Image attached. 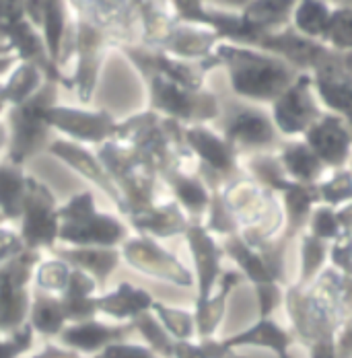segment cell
<instances>
[{
	"label": "cell",
	"mask_w": 352,
	"mask_h": 358,
	"mask_svg": "<svg viewBox=\"0 0 352 358\" xmlns=\"http://www.w3.org/2000/svg\"><path fill=\"white\" fill-rule=\"evenodd\" d=\"M214 58L227 72L233 95L255 106H272L301 74L279 56L249 45L220 41Z\"/></svg>",
	"instance_id": "cell-1"
},
{
	"label": "cell",
	"mask_w": 352,
	"mask_h": 358,
	"mask_svg": "<svg viewBox=\"0 0 352 358\" xmlns=\"http://www.w3.org/2000/svg\"><path fill=\"white\" fill-rule=\"evenodd\" d=\"M284 307L293 323V336L309 348V358H336V334L342 327V317L328 288L317 280L307 288L288 285Z\"/></svg>",
	"instance_id": "cell-2"
},
{
	"label": "cell",
	"mask_w": 352,
	"mask_h": 358,
	"mask_svg": "<svg viewBox=\"0 0 352 358\" xmlns=\"http://www.w3.org/2000/svg\"><path fill=\"white\" fill-rule=\"evenodd\" d=\"M58 245L64 248H115L132 235V229L122 216L99 210L91 189L71 196L58 206Z\"/></svg>",
	"instance_id": "cell-3"
},
{
	"label": "cell",
	"mask_w": 352,
	"mask_h": 358,
	"mask_svg": "<svg viewBox=\"0 0 352 358\" xmlns=\"http://www.w3.org/2000/svg\"><path fill=\"white\" fill-rule=\"evenodd\" d=\"M216 132L231 144L237 155L276 152L284 143L268 109L241 99L220 103V115L214 122Z\"/></svg>",
	"instance_id": "cell-4"
},
{
	"label": "cell",
	"mask_w": 352,
	"mask_h": 358,
	"mask_svg": "<svg viewBox=\"0 0 352 358\" xmlns=\"http://www.w3.org/2000/svg\"><path fill=\"white\" fill-rule=\"evenodd\" d=\"M148 91V108L165 120H174L181 126H209L220 115V99L209 91H190L169 78L146 72L141 74Z\"/></svg>",
	"instance_id": "cell-5"
},
{
	"label": "cell",
	"mask_w": 352,
	"mask_h": 358,
	"mask_svg": "<svg viewBox=\"0 0 352 358\" xmlns=\"http://www.w3.org/2000/svg\"><path fill=\"white\" fill-rule=\"evenodd\" d=\"M60 85L45 80V85L23 106L8 108L6 126H8V150L4 161L25 167V163L43 152L52 143V130L41 120V109L58 103Z\"/></svg>",
	"instance_id": "cell-6"
},
{
	"label": "cell",
	"mask_w": 352,
	"mask_h": 358,
	"mask_svg": "<svg viewBox=\"0 0 352 358\" xmlns=\"http://www.w3.org/2000/svg\"><path fill=\"white\" fill-rule=\"evenodd\" d=\"M72 4L78 10H74V45H72L74 69L71 72V89L76 93V99L83 103V108H87L93 101L111 39L83 10L80 2H72Z\"/></svg>",
	"instance_id": "cell-7"
},
{
	"label": "cell",
	"mask_w": 352,
	"mask_h": 358,
	"mask_svg": "<svg viewBox=\"0 0 352 358\" xmlns=\"http://www.w3.org/2000/svg\"><path fill=\"white\" fill-rule=\"evenodd\" d=\"M43 253L25 250L0 264V336L27 325L34 299V272Z\"/></svg>",
	"instance_id": "cell-8"
},
{
	"label": "cell",
	"mask_w": 352,
	"mask_h": 358,
	"mask_svg": "<svg viewBox=\"0 0 352 358\" xmlns=\"http://www.w3.org/2000/svg\"><path fill=\"white\" fill-rule=\"evenodd\" d=\"M183 143L196 161V173L211 192L246 176L237 150L211 126H183Z\"/></svg>",
	"instance_id": "cell-9"
},
{
	"label": "cell",
	"mask_w": 352,
	"mask_h": 358,
	"mask_svg": "<svg viewBox=\"0 0 352 358\" xmlns=\"http://www.w3.org/2000/svg\"><path fill=\"white\" fill-rule=\"evenodd\" d=\"M122 262L139 272L159 282H167L179 288L196 287L194 272L177 257L176 253L165 250L157 239L132 233L120 248Z\"/></svg>",
	"instance_id": "cell-10"
},
{
	"label": "cell",
	"mask_w": 352,
	"mask_h": 358,
	"mask_svg": "<svg viewBox=\"0 0 352 358\" xmlns=\"http://www.w3.org/2000/svg\"><path fill=\"white\" fill-rule=\"evenodd\" d=\"M58 202L52 189L39 179H27L23 213L19 218V235L29 251H52L58 248Z\"/></svg>",
	"instance_id": "cell-11"
},
{
	"label": "cell",
	"mask_w": 352,
	"mask_h": 358,
	"mask_svg": "<svg viewBox=\"0 0 352 358\" xmlns=\"http://www.w3.org/2000/svg\"><path fill=\"white\" fill-rule=\"evenodd\" d=\"M41 120L52 132L83 146H101L115 136L120 122L107 109L72 108V106H48L41 109Z\"/></svg>",
	"instance_id": "cell-12"
},
{
	"label": "cell",
	"mask_w": 352,
	"mask_h": 358,
	"mask_svg": "<svg viewBox=\"0 0 352 358\" xmlns=\"http://www.w3.org/2000/svg\"><path fill=\"white\" fill-rule=\"evenodd\" d=\"M270 115L284 141L303 138L305 132L323 115L314 91L311 74H299L297 80L270 106Z\"/></svg>",
	"instance_id": "cell-13"
},
{
	"label": "cell",
	"mask_w": 352,
	"mask_h": 358,
	"mask_svg": "<svg viewBox=\"0 0 352 358\" xmlns=\"http://www.w3.org/2000/svg\"><path fill=\"white\" fill-rule=\"evenodd\" d=\"M136 336V329L132 323H113L93 317L87 322L69 323L62 334L56 338V344L71 350L83 358L97 357L101 350H106L111 344L128 342Z\"/></svg>",
	"instance_id": "cell-14"
},
{
	"label": "cell",
	"mask_w": 352,
	"mask_h": 358,
	"mask_svg": "<svg viewBox=\"0 0 352 358\" xmlns=\"http://www.w3.org/2000/svg\"><path fill=\"white\" fill-rule=\"evenodd\" d=\"M183 237H185L188 250L192 255V264H194V280L198 288L196 303H202L214 292V288L218 287V280L223 276L225 251H223L220 241H216V237L209 233L204 224L198 220L190 222Z\"/></svg>",
	"instance_id": "cell-15"
},
{
	"label": "cell",
	"mask_w": 352,
	"mask_h": 358,
	"mask_svg": "<svg viewBox=\"0 0 352 358\" xmlns=\"http://www.w3.org/2000/svg\"><path fill=\"white\" fill-rule=\"evenodd\" d=\"M303 141L328 167V171L344 169L352 157V132L340 115L323 111V115L305 132Z\"/></svg>",
	"instance_id": "cell-16"
},
{
	"label": "cell",
	"mask_w": 352,
	"mask_h": 358,
	"mask_svg": "<svg viewBox=\"0 0 352 358\" xmlns=\"http://www.w3.org/2000/svg\"><path fill=\"white\" fill-rule=\"evenodd\" d=\"M45 152L56 157L58 161H62L66 167H71L72 171H76L80 178L87 179L97 189H101L107 198L111 200V204L118 208V215L122 216V210H124L122 194L115 187V183L111 181L109 173L106 171V167L101 165V161L97 159V152L93 148L71 143L66 138H56V141L50 143V146L45 148Z\"/></svg>",
	"instance_id": "cell-17"
},
{
	"label": "cell",
	"mask_w": 352,
	"mask_h": 358,
	"mask_svg": "<svg viewBox=\"0 0 352 358\" xmlns=\"http://www.w3.org/2000/svg\"><path fill=\"white\" fill-rule=\"evenodd\" d=\"M155 296L132 282H120L115 288L97 296V317L113 323H132L141 313H146L155 305Z\"/></svg>",
	"instance_id": "cell-18"
},
{
	"label": "cell",
	"mask_w": 352,
	"mask_h": 358,
	"mask_svg": "<svg viewBox=\"0 0 352 358\" xmlns=\"http://www.w3.org/2000/svg\"><path fill=\"white\" fill-rule=\"evenodd\" d=\"M126 222L132 233L159 241L183 235L192 220L179 208L176 200H159L155 206L128 216Z\"/></svg>",
	"instance_id": "cell-19"
},
{
	"label": "cell",
	"mask_w": 352,
	"mask_h": 358,
	"mask_svg": "<svg viewBox=\"0 0 352 358\" xmlns=\"http://www.w3.org/2000/svg\"><path fill=\"white\" fill-rule=\"evenodd\" d=\"M161 181H163V187L169 189L171 200H176L188 218L202 222L212 198V192L202 181V178L196 171H190L185 167H174L161 176Z\"/></svg>",
	"instance_id": "cell-20"
},
{
	"label": "cell",
	"mask_w": 352,
	"mask_h": 358,
	"mask_svg": "<svg viewBox=\"0 0 352 358\" xmlns=\"http://www.w3.org/2000/svg\"><path fill=\"white\" fill-rule=\"evenodd\" d=\"M223 342L233 352L237 348H264V350L274 352L279 358H290L295 336H293V331L284 329L276 320L266 317V320H258L253 325H249L229 338H223Z\"/></svg>",
	"instance_id": "cell-21"
},
{
	"label": "cell",
	"mask_w": 352,
	"mask_h": 358,
	"mask_svg": "<svg viewBox=\"0 0 352 358\" xmlns=\"http://www.w3.org/2000/svg\"><path fill=\"white\" fill-rule=\"evenodd\" d=\"M52 255L60 257L74 270L87 272L97 282L101 292H106L111 274L122 264L120 250H115V248H64V245H58L52 251Z\"/></svg>",
	"instance_id": "cell-22"
},
{
	"label": "cell",
	"mask_w": 352,
	"mask_h": 358,
	"mask_svg": "<svg viewBox=\"0 0 352 358\" xmlns=\"http://www.w3.org/2000/svg\"><path fill=\"white\" fill-rule=\"evenodd\" d=\"M218 43H220V37L211 29L177 21L171 36L167 37V41L163 43L161 52L174 56L177 60L204 62L214 54V48Z\"/></svg>",
	"instance_id": "cell-23"
},
{
	"label": "cell",
	"mask_w": 352,
	"mask_h": 358,
	"mask_svg": "<svg viewBox=\"0 0 352 358\" xmlns=\"http://www.w3.org/2000/svg\"><path fill=\"white\" fill-rule=\"evenodd\" d=\"M244 274L239 270H227L223 272L218 287L214 288L211 296L202 303H194V320H196V340H209L214 338L218 325L225 317L227 301L233 292V288L244 282Z\"/></svg>",
	"instance_id": "cell-24"
},
{
	"label": "cell",
	"mask_w": 352,
	"mask_h": 358,
	"mask_svg": "<svg viewBox=\"0 0 352 358\" xmlns=\"http://www.w3.org/2000/svg\"><path fill=\"white\" fill-rule=\"evenodd\" d=\"M286 178L301 185H317L330 171L303 138L284 141L276 150Z\"/></svg>",
	"instance_id": "cell-25"
},
{
	"label": "cell",
	"mask_w": 352,
	"mask_h": 358,
	"mask_svg": "<svg viewBox=\"0 0 352 358\" xmlns=\"http://www.w3.org/2000/svg\"><path fill=\"white\" fill-rule=\"evenodd\" d=\"M282 215H284V233L295 239L301 233H305L309 218L319 204L317 185H301L293 183L288 189H284L281 196Z\"/></svg>",
	"instance_id": "cell-26"
},
{
	"label": "cell",
	"mask_w": 352,
	"mask_h": 358,
	"mask_svg": "<svg viewBox=\"0 0 352 358\" xmlns=\"http://www.w3.org/2000/svg\"><path fill=\"white\" fill-rule=\"evenodd\" d=\"M27 323L31 325L36 336L56 342V338L69 325L66 309H64L60 294H50V292L34 288V299H31Z\"/></svg>",
	"instance_id": "cell-27"
},
{
	"label": "cell",
	"mask_w": 352,
	"mask_h": 358,
	"mask_svg": "<svg viewBox=\"0 0 352 358\" xmlns=\"http://www.w3.org/2000/svg\"><path fill=\"white\" fill-rule=\"evenodd\" d=\"M99 294H101V290L97 287V282L87 272L72 268L66 290L60 294V299L64 303V309H66L69 323L87 322V320L97 317L95 301H97Z\"/></svg>",
	"instance_id": "cell-28"
},
{
	"label": "cell",
	"mask_w": 352,
	"mask_h": 358,
	"mask_svg": "<svg viewBox=\"0 0 352 358\" xmlns=\"http://www.w3.org/2000/svg\"><path fill=\"white\" fill-rule=\"evenodd\" d=\"M293 8L295 2L290 0H260V2H249L244 6L241 15L247 21V25L260 37L266 34H276L284 27L290 25L293 19Z\"/></svg>",
	"instance_id": "cell-29"
},
{
	"label": "cell",
	"mask_w": 352,
	"mask_h": 358,
	"mask_svg": "<svg viewBox=\"0 0 352 358\" xmlns=\"http://www.w3.org/2000/svg\"><path fill=\"white\" fill-rule=\"evenodd\" d=\"M25 169L8 161H0V215L8 222H17L23 213V200L27 192Z\"/></svg>",
	"instance_id": "cell-30"
},
{
	"label": "cell",
	"mask_w": 352,
	"mask_h": 358,
	"mask_svg": "<svg viewBox=\"0 0 352 358\" xmlns=\"http://www.w3.org/2000/svg\"><path fill=\"white\" fill-rule=\"evenodd\" d=\"M45 76L34 64L19 62L13 71L6 74V80L0 83V95L8 103V108L23 106L29 101L37 91L45 85Z\"/></svg>",
	"instance_id": "cell-31"
},
{
	"label": "cell",
	"mask_w": 352,
	"mask_h": 358,
	"mask_svg": "<svg viewBox=\"0 0 352 358\" xmlns=\"http://www.w3.org/2000/svg\"><path fill=\"white\" fill-rule=\"evenodd\" d=\"M220 245H223V251H225V257H229L239 268L244 278L249 280L253 287L262 285V282H274L270 278L268 270H266V264H264L260 251L253 250L251 245H247L239 235L225 237L220 241Z\"/></svg>",
	"instance_id": "cell-32"
},
{
	"label": "cell",
	"mask_w": 352,
	"mask_h": 358,
	"mask_svg": "<svg viewBox=\"0 0 352 358\" xmlns=\"http://www.w3.org/2000/svg\"><path fill=\"white\" fill-rule=\"evenodd\" d=\"M332 10L334 8L328 2H321V0H301V2H295L290 27L297 34L307 37V39H314V41H321L323 43V36H325L330 19H332Z\"/></svg>",
	"instance_id": "cell-33"
},
{
	"label": "cell",
	"mask_w": 352,
	"mask_h": 358,
	"mask_svg": "<svg viewBox=\"0 0 352 358\" xmlns=\"http://www.w3.org/2000/svg\"><path fill=\"white\" fill-rule=\"evenodd\" d=\"M330 255V243L319 241L309 233L299 235V278L297 287L307 288L317 280V276L325 270V262Z\"/></svg>",
	"instance_id": "cell-34"
},
{
	"label": "cell",
	"mask_w": 352,
	"mask_h": 358,
	"mask_svg": "<svg viewBox=\"0 0 352 358\" xmlns=\"http://www.w3.org/2000/svg\"><path fill=\"white\" fill-rule=\"evenodd\" d=\"M314 91L325 111L352 122V83L349 78H314Z\"/></svg>",
	"instance_id": "cell-35"
},
{
	"label": "cell",
	"mask_w": 352,
	"mask_h": 358,
	"mask_svg": "<svg viewBox=\"0 0 352 358\" xmlns=\"http://www.w3.org/2000/svg\"><path fill=\"white\" fill-rule=\"evenodd\" d=\"M155 317L161 322V325L167 329V334L176 340V342H190L196 340V320H194V311L188 309H179L165 305L161 301H155L153 309Z\"/></svg>",
	"instance_id": "cell-36"
},
{
	"label": "cell",
	"mask_w": 352,
	"mask_h": 358,
	"mask_svg": "<svg viewBox=\"0 0 352 358\" xmlns=\"http://www.w3.org/2000/svg\"><path fill=\"white\" fill-rule=\"evenodd\" d=\"M136 336L142 340L144 346H148L153 352H157L161 358H174V346L176 340L167 334V329L161 325V322L155 317L153 311L141 313L134 322Z\"/></svg>",
	"instance_id": "cell-37"
},
{
	"label": "cell",
	"mask_w": 352,
	"mask_h": 358,
	"mask_svg": "<svg viewBox=\"0 0 352 358\" xmlns=\"http://www.w3.org/2000/svg\"><path fill=\"white\" fill-rule=\"evenodd\" d=\"M72 268L62 262L60 257H41V262L36 266L34 272V288L50 292V294H62L66 290L69 278H71Z\"/></svg>",
	"instance_id": "cell-38"
},
{
	"label": "cell",
	"mask_w": 352,
	"mask_h": 358,
	"mask_svg": "<svg viewBox=\"0 0 352 358\" xmlns=\"http://www.w3.org/2000/svg\"><path fill=\"white\" fill-rule=\"evenodd\" d=\"M319 204L330 208H342L352 202V173L351 169L330 171L317 183Z\"/></svg>",
	"instance_id": "cell-39"
},
{
	"label": "cell",
	"mask_w": 352,
	"mask_h": 358,
	"mask_svg": "<svg viewBox=\"0 0 352 358\" xmlns=\"http://www.w3.org/2000/svg\"><path fill=\"white\" fill-rule=\"evenodd\" d=\"M323 43L338 54L352 52V2L338 4L332 10V19L323 36Z\"/></svg>",
	"instance_id": "cell-40"
},
{
	"label": "cell",
	"mask_w": 352,
	"mask_h": 358,
	"mask_svg": "<svg viewBox=\"0 0 352 358\" xmlns=\"http://www.w3.org/2000/svg\"><path fill=\"white\" fill-rule=\"evenodd\" d=\"M305 233H309L311 237H316L319 241H325V243L340 241V224L336 218V208L317 204L314 215L309 218Z\"/></svg>",
	"instance_id": "cell-41"
},
{
	"label": "cell",
	"mask_w": 352,
	"mask_h": 358,
	"mask_svg": "<svg viewBox=\"0 0 352 358\" xmlns=\"http://www.w3.org/2000/svg\"><path fill=\"white\" fill-rule=\"evenodd\" d=\"M231 352L233 350H229L225 342L216 338L176 342L174 346V358H227Z\"/></svg>",
	"instance_id": "cell-42"
},
{
	"label": "cell",
	"mask_w": 352,
	"mask_h": 358,
	"mask_svg": "<svg viewBox=\"0 0 352 358\" xmlns=\"http://www.w3.org/2000/svg\"><path fill=\"white\" fill-rule=\"evenodd\" d=\"M36 331L27 323L15 334L0 336V358H27L36 348Z\"/></svg>",
	"instance_id": "cell-43"
},
{
	"label": "cell",
	"mask_w": 352,
	"mask_h": 358,
	"mask_svg": "<svg viewBox=\"0 0 352 358\" xmlns=\"http://www.w3.org/2000/svg\"><path fill=\"white\" fill-rule=\"evenodd\" d=\"M255 299H258V311H260V320L272 317V313L284 305V292L286 288L279 282H262L255 285Z\"/></svg>",
	"instance_id": "cell-44"
},
{
	"label": "cell",
	"mask_w": 352,
	"mask_h": 358,
	"mask_svg": "<svg viewBox=\"0 0 352 358\" xmlns=\"http://www.w3.org/2000/svg\"><path fill=\"white\" fill-rule=\"evenodd\" d=\"M93 358H161L157 352H153L148 346H144L142 342H120V344H111L106 350H101L97 357Z\"/></svg>",
	"instance_id": "cell-45"
},
{
	"label": "cell",
	"mask_w": 352,
	"mask_h": 358,
	"mask_svg": "<svg viewBox=\"0 0 352 358\" xmlns=\"http://www.w3.org/2000/svg\"><path fill=\"white\" fill-rule=\"evenodd\" d=\"M25 251V243L19 235V231H13L8 227L0 229V264L8 262Z\"/></svg>",
	"instance_id": "cell-46"
},
{
	"label": "cell",
	"mask_w": 352,
	"mask_h": 358,
	"mask_svg": "<svg viewBox=\"0 0 352 358\" xmlns=\"http://www.w3.org/2000/svg\"><path fill=\"white\" fill-rule=\"evenodd\" d=\"M336 358H352V322H346L336 334Z\"/></svg>",
	"instance_id": "cell-47"
},
{
	"label": "cell",
	"mask_w": 352,
	"mask_h": 358,
	"mask_svg": "<svg viewBox=\"0 0 352 358\" xmlns=\"http://www.w3.org/2000/svg\"><path fill=\"white\" fill-rule=\"evenodd\" d=\"M27 358H83L78 357V355H74L71 350H66V348H62L60 344H56V342H50V344H45L43 348H39L36 352H31Z\"/></svg>",
	"instance_id": "cell-48"
},
{
	"label": "cell",
	"mask_w": 352,
	"mask_h": 358,
	"mask_svg": "<svg viewBox=\"0 0 352 358\" xmlns=\"http://www.w3.org/2000/svg\"><path fill=\"white\" fill-rule=\"evenodd\" d=\"M336 218H338V224H340V239H351L352 237V202L342 206V208H336Z\"/></svg>",
	"instance_id": "cell-49"
},
{
	"label": "cell",
	"mask_w": 352,
	"mask_h": 358,
	"mask_svg": "<svg viewBox=\"0 0 352 358\" xmlns=\"http://www.w3.org/2000/svg\"><path fill=\"white\" fill-rule=\"evenodd\" d=\"M8 150V126L4 120H0V161H4Z\"/></svg>",
	"instance_id": "cell-50"
},
{
	"label": "cell",
	"mask_w": 352,
	"mask_h": 358,
	"mask_svg": "<svg viewBox=\"0 0 352 358\" xmlns=\"http://www.w3.org/2000/svg\"><path fill=\"white\" fill-rule=\"evenodd\" d=\"M342 62H344V71H346V76L352 83V52H346L342 54Z\"/></svg>",
	"instance_id": "cell-51"
},
{
	"label": "cell",
	"mask_w": 352,
	"mask_h": 358,
	"mask_svg": "<svg viewBox=\"0 0 352 358\" xmlns=\"http://www.w3.org/2000/svg\"><path fill=\"white\" fill-rule=\"evenodd\" d=\"M6 111H8V103H6V101H4V97L0 95V117H2V115H6Z\"/></svg>",
	"instance_id": "cell-52"
},
{
	"label": "cell",
	"mask_w": 352,
	"mask_h": 358,
	"mask_svg": "<svg viewBox=\"0 0 352 358\" xmlns=\"http://www.w3.org/2000/svg\"><path fill=\"white\" fill-rule=\"evenodd\" d=\"M2 227H8V220H6L4 216L0 215V229H2Z\"/></svg>",
	"instance_id": "cell-53"
},
{
	"label": "cell",
	"mask_w": 352,
	"mask_h": 358,
	"mask_svg": "<svg viewBox=\"0 0 352 358\" xmlns=\"http://www.w3.org/2000/svg\"><path fill=\"white\" fill-rule=\"evenodd\" d=\"M227 358H247V357H241V355H237V352H231Z\"/></svg>",
	"instance_id": "cell-54"
},
{
	"label": "cell",
	"mask_w": 352,
	"mask_h": 358,
	"mask_svg": "<svg viewBox=\"0 0 352 358\" xmlns=\"http://www.w3.org/2000/svg\"><path fill=\"white\" fill-rule=\"evenodd\" d=\"M349 169H351V173H352V157H351V163H349Z\"/></svg>",
	"instance_id": "cell-55"
},
{
	"label": "cell",
	"mask_w": 352,
	"mask_h": 358,
	"mask_svg": "<svg viewBox=\"0 0 352 358\" xmlns=\"http://www.w3.org/2000/svg\"><path fill=\"white\" fill-rule=\"evenodd\" d=\"M349 128H351V132H352V122H349Z\"/></svg>",
	"instance_id": "cell-56"
},
{
	"label": "cell",
	"mask_w": 352,
	"mask_h": 358,
	"mask_svg": "<svg viewBox=\"0 0 352 358\" xmlns=\"http://www.w3.org/2000/svg\"><path fill=\"white\" fill-rule=\"evenodd\" d=\"M351 250H352V237H351Z\"/></svg>",
	"instance_id": "cell-57"
}]
</instances>
